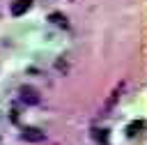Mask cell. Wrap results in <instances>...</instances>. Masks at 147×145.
<instances>
[{
    "label": "cell",
    "mask_w": 147,
    "mask_h": 145,
    "mask_svg": "<svg viewBox=\"0 0 147 145\" xmlns=\"http://www.w3.org/2000/svg\"><path fill=\"white\" fill-rule=\"evenodd\" d=\"M92 138H94L96 143L106 145V143H108V131H106V129H94V131H92Z\"/></svg>",
    "instance_id": "cell-6"
},
{
    "label": "cell",
    "mask_w": 147,
    "mask_h": 145,
    "mask_svg": "<svg viewBox=\"0 0 147 145\" xmlns=\"http://www.w3.org/2000/svg\"><path fill=\"white\" fill-rule=\"evenodd\" d=\"M48 21H51V23H55V25L67 28V16H64V14H60V12H53V14L48 16Z\"/></svg>",
    "instance_id": "cell-5"
},
{
    "label": "cell",
    "mask_w": 147,
    "mask_h": 145,
    "mask_svg": "<svg viewBox=\"0 0 147 145\" xmlns=\"http://www.w3.org/2000/svg\"><path fill=\"white\" fill-rule=\"evenodd\" d=\"M119 94H122V85H119V87H117V90H115V92L110 94V99H108V104H106V110H110V108L115 106V101L119 99Z\"/></svg>",
    "instance_id": "cell-7"
},
{
    "label": "cell",
    "mask_w": 147,
    "mask_h": 145,
    "mask_svg": "<svg viewBox=\"0 0 147 145\" xmlns=\"http://www.w3.org/2000/svg\"><path fill=\"white\" fill-rule=\"evenodd\" d=\"M21 138L28 140V143H41V140L46 138V133H44L41 129H37V127H25V129L21 131Z\"/></svg>",
    "instance_id": "cell-2"
},
{
    "label": "cell",
    "mask_w": 147,
    "mask_h": 145,
    "mask_svg": "<svg viewBox=\"0 0 147 145\" xmlns=\"http://www.w3.org/2000/svg\"><path fill=\"white\" fill-rule=\"evenodd\" d=\"M21 101L28 104V106H37V104L41 101V97H39V92H37L34 87L25 85V87H21Z\"/></svg>",
    "instance_id": "cell-1"
},
{
    "label": "cell",
    "mask_w": 147,
    "mask_h": 145,
    "mask_svg": "<svg viewBox=\"0 0 147 145\" xmlns=\"http://www.w3.org/2000/svg\"><path fill=\"white\" fill-rule=\"evenodd\" d=\"M32 7V0H14L11 2V16H23Z\"/></svg>",
    "instance_id": "cell-3"
},
{
    "label": "cell",
    "mask_w": 147,
    "mask_h": 145,
    "mask_svg": "<svg viewBox=\"0 0 147 145\" xmlns=\"http://www.w3.org/2000/svg\"><path fill=\"white\" fill-rule=\"evenodd\" d=\"M142 129H145V122H142V120H136V122H131V124L126 127V136H138Z\"/></svg>",
    "instance_id": "cell-4"
}]
</instances>
